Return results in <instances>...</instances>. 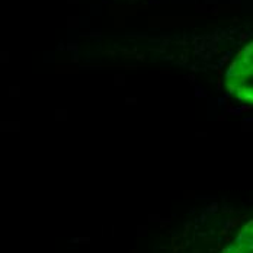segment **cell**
Wrapping results in <instances>:
<instances>
[{
  "label": "cell",
  "mask_w": 253,
  "mask_h": 253,
  "mask_svg": "<svg viewBox=\"0 0 253 253\" xmlns=\"http://www.w3.org/2000/svg\"><path fill=\"white\" fill-rule=\"evenodd\" d=\"M227 84L230 92L236 93L239 99L252 101V44L240 51L228 69Z\"/></svg>",
  "instance_id": "obj_1"
}]
</instances>
